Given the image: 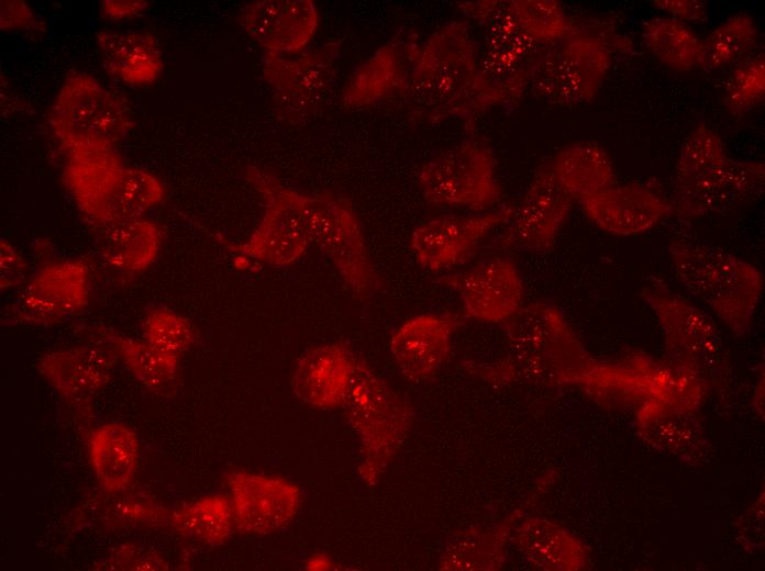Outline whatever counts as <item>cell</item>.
I'll list each match as a JSON object with an SVG mask.
<instances>
[{
  "label": "cell",
  "mask_w": 765,
  "mask_h": 571,
  "mask_svg": "<svg viewBox=\"0 0 765 571\" xmlns=\"http://www.w3.org/2000/svg\"><path fill=\"white\" fill-rule=\"evenodd\" d=\"M479 55L463 20L441 26L421 44L411 40L403 96L430 123L457 117L473 124L488 110L479 82Z\"/></svg>",
  "instance_id": "obj_1"
},
{
  "label": "cell",
  "mask_w": 765,
  "mask_h": 571,
  "mask_svg": "<svg viewBox=\"0 0 765 571\" xmlns=\"http://www.w3.org/2000/svg\"><path fill=\"white\" fill-rule=\"evenodd\" d=\"M508 356L494 365L474 366L496 383L528 379L547 384L580 383L595 363L562 311L544 301L530 302L506 321Z\"/></svg>",
  "instance_id": "obj_2"
},
{
  "label": "cell",
  "mask_w": 765,
  "mask_h": 571,
  "mask_svg": "<svg viewBox=\"0 0 765 571\" xmlns=\"http://www.w3.org/2000/svg\"><path fill=\"white\" fill-rule=\"evenodd\" d=\"M668 253L677 279L689 293L734 333L750 327L764 284L755 266L719 247L681 237L670 240Z\"/></svg>",
  "instance_id": "obj_3"
},
{
  "label": "cell",
  "mask_w": 765,
  "mask_h": 571,
  "mask_svg": "<svg viewBox=\"0 0 765 571\" xmlns=\"http://www.w3.org/2000/svg\"><path fill=\"white\" fill-rule=\"evenodd\" d=\"M63 182L87 225L144 216L165 195L153 173L125 166L114 149L67 155Z\"/></svg>",
  "instance_id": "obj_4"
},
{
  "label": "cell",
  "mask_w": 765,
  "mask_h": 571,
  "mask_svg": "<svg viewBox=\"0 0 765 571\" xmlns=\"http://www.w3.org/2000/svg\"><path fill=\"white\" fill-rule=\"evenodd\" d=\"M48 123L66 155L114 149L135 125L121 97L79 71L64 80L49 108Z\"/></svg>",
  "instance_id": "obj_5"
},
{
  "label": "cell",
  "mask_w": 765,
  "mask_h": 571,
  "mask_svg": "<svg viewBox=\"0 0 765 571\" xmlns=\"http://www.w3.org/2000/svg\"><path fill=\"white\" fill-rule=\"evenodd\" d=\"M342 406L361 438V477L374 484L406 438L412 408L358 358Z\"/></svg>",
  "instance_id": "obj_6"
},
{
  "label": "cell",
  "mask_w": 765,
  "mask_h": 571,
  "mask_svg": "<svg viewBox=\"0 0 765 571\" xmlns=\"http://www.w3.org/2000/svg\"><path fill=\"white\" fill-rule=\"evenodd\" d=\"M610 66L602 42L573 27L563 38L537 49L529 71V87L541 100L574 107L590 102Z\"/></svg>",
  "instance_id": "obj_7"
},
{
  "label": "cell",
  "mask_w": 765,
  "mask_h": 571,
  "mask_svg": "<svg viewBox=\"0 0 765 571\" xmlns=\"http://www.w3.org/2000/svg\"><path fill=\"white\" fill-rule=\"evenodd\" d=\"M299 205L311 240L332 260L356 298L369 300L380 281L353 206L331 193L301 192Z\"/></svg>",
  "instance_id": "obj_8"
},
{
  "label": "cell",
  "mask_w": 765,
  "mask_h": 571,
  "mask_svg": "<svg viewBox=\"0 0 765 571\" xmlns=\"http://www.w3.org/2000/svg\"><path fill=\"white\" fill-rule=\"evenodd\" d=\"M418 184L433 204L480 212L501 195L492 149L483 141L465 139L431 157L418 171Z\"/></svg>",
  "instance_id": "obj_9"
},
{
  "label": "cell",
  "mask_w": 765,
  "mask_h": 571,
  "mask_svg": "<svg viewBox=\"0 0 765 571\" xmlns=\"http://www.w3.org/2000/svg\"><path fill=\"white\" fill-rule=\"evenodd\" d=\"M245 178L260 194L265 213L246 242L225 246L241 257L273 267L293 264L312 242L299 205L300 192L258 166H247Z\"/></svg>",
  "instance_id": "obj_10"
},
{
  "label": "cell",
  "mask_w": 765,
  "mask_h": 571,
  "mask_svg": "<svg viewBox=\"0 0 765 571\" xmlns=\"http://www.w3.org/2000/svg\"><path fill=\"white\" fill-rule=\"evenodd\" d=\"M340 51V42L331 41L295 58L263 53V77L280 121L302 124L324 108L334 85Z\"/></svg>",
  "instance_id": "obj_11"
},
{
  "label": "cell",
  "mask_w": 765,
  "mask_h": 571,
  "mask_svg": "<svg viewBox=\"0 0 765 571\" xmlns=\"http://www.w3.org/2000/svg\"><path fill=\"white\" fill-rule=\"evenodd\" d=\"M90 268L84 259L48 260L7 306L8 326H49L79 315L89 303Z\"/></svg>",
  "instance_id": "obj_12"
},
{
  "label": "cell",
  "mask_w": 765,
  "mask_h": 571,
  "mask_svg": "<svg viewBox=\"0 0 765 571\" xmlns=\"http://www.w3.org/2000/svg\"><path fill=\"white\" fill-rule=\"evenodd\" d=\"M573 200L555 176L551 161L543 164L496 246L539 253L550 250L572 210Z\"/></svg>",
  "instance_id": "obj_13"
},
{
  "label": "cell",
  "mask_w": 765,
  "mask_h": 571,
  "mask_svg": "<svg viewBox=\"0 0 765 571\" xmlns=\"http://www.w3.org/2000/svg\"><path fill=\"white\" fill-rule=\"evenodd\" d=\"M228 484L234 527L245 535L265 536L284 529L302 502L299 486L277 475L232 471Z\"/></svg>",
  "instance_id": "obj_14"
},
{
  "label": "cell",
  "mask_w": 765,
  "mask_h": 571,
  "mask_svg": "<svg viewBox=\"0 0 765 571\" xmlns=\"http://www.w3.org/2000/svg\"><path fill=\"white\" fill-rule=\"evenodd\" d=\"M640 295L655 312L666 334L668 348L691 368L720 360L718 333L711 318L675 293L657 277H650Z\"/></svg>",
  "instance_id": "obj_15"
},
{
  "label": "cell",
  "mask_w": 765,
  "mask_h": 571,
  "mask_svg": "<svg viewBox=\"0 0 765 571\" xmlns=\"http://www.w3.org/2000/svg\"><path fill=\"white\" fill-rule=\"evenodd\" d=\"M514 208L503 206L481 215H444L417 226L410 247L418 264L439 272L464 262L491 229L510 221Z\"/></svg>",
  "instance_id": "obj_16"
},
{
  "label": "cell",
  "mask_w": 765,
  "mask_h": 571,
  "mask_svg": "<svg viewBox=\"0 0 765 571\" xmlns=\"http://www.w3.org/2000/svg\"><path fill=\"white\" fill-rule=\"evenodd\" d=\"M440 282L455 290L468 317L486 323H501L522 306L524 286L513 260L492 257L473 268L445 276Z\"/></svg>",
  "instance_id": "obj_17"
},
{
  "label": "cell",
  "mask_w": 765,
  "mask_h": 571,
  "mask_svg": "<svg viewBox=\"0 0 765 571\" xmlns=\"http://www.w3.org/2000/svg\"><path fill=\"white\" fill-rule=\"evenodd\" d=\"M117 356L89 344L49 351L37 361L48 384L78 413L90 416L96 396L111 381Z\"/></svg>",
  "instance_id": "obj_18"
},
{
  "label": "cell",
  "mask_w": 765,
  "mask_h": 571,
  "mask_svg": "<svg viewBox=\"0 0 765 571\" xmlns=\"http://www.w3.org/2000/svg\"><path fill=\"white\" fill-rule=\"evenodd\" d=\"M237 20L265 51L292 54L315 34L319 12L311 0H257L247 3Z\"/></svg>",
  "instance_id": "obj_19"
},
{
  "label": "cell",
  "mask_w": 765,
  "mask_h": 571,
  "mask_svg": "<svg viewBox=\"0 0 765 571\" xmlns=\"http://www.w3.org/2000/svg\"><path fill=\"white\" fill-rule=\"evenodd\" d=\"M456 323L452 315L425 313L407 320L393 333L390 350L407 379L426 380L442 368Z\"/></svg>",
  "instance_id": "obj_20"
},
{
  "label": "cell",
  "mask_w": 765,
  "mask_h": 571,
  "mask_svg": "<svg viewBox=\"0 0 765 571\" xmlns=\"http://www.w3.org/2000/svg\"><path fill=\"white\" fill-rule=\"evenodd\" d=\"M579 201L596 225L617 235L647 231L672 211L654 190L640 184H612Z\"/></svg>",
  "instance_id": "obj_21"
},
{
  "label": "cell",
  "mask_w": 765,
  "mask_h": 571,
  "mask_svg": "<svg viewBox=\"0 0 765 571\" xmlns=\"http://www.w3.org/2000/svg\"><path fill=\"white\" fill-rule=\"evenodd\" d=\"M356 357L342 344H325L303 352L291 377L295 395L317 408L342 406Z\"/></svg>",
  "instance_id": "obj_22"
},
{
  "label": "cell",
  "mask_w": 765,
  "mask_h": 571,
  "mask_svg": "<svg viewBox=\"0 0 765 571\" xmlns=\"http://www.w3.org/2000/svg\"><path fill=\"white\" fill-rule=\"evenodd\" d=\"M93 245L103 261L124 275H138L157 259L160 225L144 216L89 224Z\"/></svg>",
  "instance_id": "obj_23"
},
{
  "label": "cell",
  "mask_w": 765,
  "mask_h": 571,
  "mask_svg": "<svg viewBox=\"0 0 765 571\" xmlns=\"http://www.w3.org/2000/svg\"><path fill=\"white\" fill-rule=\"evenodd\" d=\"M411 38H392L361 64L342 91L348 108H366L403 96L409 77Z\"/></svg>",
  "instance_id": "obj_24"
},
{
  "label": "cell",
  "mask_w": 765,
  "mask_h": 571,
  "mask_svg": "<svg viewBox=\"0 0 765 571\" xmlns=\"http://www.w3.org/2000/svg\"><path fill=\"white\" fill-rule=\"evenodd\" d=\"M78 332L90 344L113 352L149 392L166 395L174 389L180 359L157 351L145 340L131 338L103 325H84Z\"/></svg>",
  "instance_id": "obj_25"
},
{
  "label": "cell",
  "mask_w": 765,
  "mask_h": 571,
  "mask_svg": "<svg viewBox=\"0 0 765 571\" xmlns=\"http://www.w3.org/2000/svg\"><path fill=\"white\" fill-rule=\"evenodd\" d=\"M96 38L103 68L120 81L143 87L162 75L163 54L153 34L99 31Z\"/></svg>",
  "instance_id": "obj_26"
},
{
  "label": "cell",
  "mask_w": 765,
  "mask_h": 571,
  "mask_svg": "<svg viewBox=\"0 0 765 571\" xmlns=\"http://www.w3.org/2000/svg\"><path fill=\"white\" fill-rule=\"evenodd\" d=\"M89 460L98 484L109 493L126 489L137 469L140 445L136 434L123 423H107L92 430Z\"/></svg>",
  "instance_id": "obj_27"
},
{
  "label": "cell",
  "mask_w": 765,
  "mask_h": 571,
  "mask_svg": "<svg viewBox=\"0 0 765 571\" xmlns=\"http://www.w3.org/2000/svg\"><path fill=\"white\" fill-rule=\"evenodd\" d=\"M551 165L558 181L574 198L587 197L614 183L610 156L591 141L565 146Z\"/></svg>",
  "instance_id": "obj_28"
},
{
  "label": "cell",
  "mask_w": 765,
  "mask_h": 571,
  "mask_svg": "<svg viewBox=\"0 0 765 571\" xmlns=\"http://www.w3.org/2000/svg\"><path fill=\"white\" fill-rule=\"evenodd\" d=\"M164 525L186 538L219 547L228 541L234 526L230 499L211 494L178 508L166 510Z\"/></svg>",
  "instance_id": "obj_29"
},
{
  "label": "cell",
  "mask_w": 765,
  "mask_h": 571,
  "mask_svg": "<svg viewBox=\"0 0 765 571\" xmlns=\"http://www.w3.org/2000/svg\"><path fill=\"white\" fill-rule=\"evenodd\" d=\"M728 159L718 133L699 124L681 146L676 166V193L711 182L722 172Z\"/></svg>",
  "instance_id": "obj_30"
},
{
  "label": "cell",
  "mask_w": 765,
  "mask_h": 571,
  "mask_svg": "<svg viewBox=\"0 0 765 571\" xmlns=\"http://www.w3.org/2000/svg\"><path fill=\"white\" fill-rule=\"evenodd\" d=\"M643 38L656 58L672 69L688 70L699 64L701 42L678 20L656 18L647 21Z\"/></svg>",
  "instance_id": "obj_31"
},
{
  "label": "cell",
  "mask_w": 765,
  "mask_h": 571,
  "mask_svg": "<svg viewBox=\"0 0 765 571\" xmlns=\"http://www.w3.org/2000/svg\"><path fill=\"white\" fill-rule=\"evenodd\" d=\"M757 36L755 20L747 14H736L701 42L698 66L706 70L719 68L744 54Z\"/></svg>",
  "instance_id": "obj_32"
},
{
  "label": "cell",
  "mask_w": 765,
  "mask_h": 571,
  "mask_svg": "<svg viewBox=\"0 0 765 571\" xmlns=\"http://www.w3.org/2000/svg\"><path fill=\"white\" fill-rule=\"evenodd\" d=\"M508 4L522 29L537 44L558 41L574 27L558 1L511 0Z\"/></svg>",
  "instance_id": "obj_33"
},
{
  "label": "cell",
  "mask_w": 765,
  "mask_h": 571,
  "mask_svg": "<svg viewBox=\"0 0 765 571\" xmlns=\"http://www.w3.org/2000/svg\"><path fill=\"white\" fill-rule=\"evenodd\" d=\"M144 340L157 351L180 359L195 339V329L185 316L163 307H154L143 322Z\"/></svg>",
  "instance_id": "obj_34"
},
{
  "label": "cell",
  "mask_w": 765,
  "mask_h": 571,
  "mask_svg": "<svg viewBox=\"0 0 765 571\" xmlns=\"http://www.w3.org/2000/svg\"><path fill=\"white\" fill-rule=\"evenodd\" d=\"M501 531H466L445 549V569L488 570L501 559Z\"/></svg>",
  "instance_id": "obj_35"
},
{
  "label": "cell",
  "mask_w": 765,
  "mask_h": 571,
  "mask_svg": "<svg viewBox=\"0 0 765 571\" xmlns=\"http://www.w3.org/2000/svg\"><path fill=\"white\" fill-rule=\"evenodd\" d=\"M765 93V63L758 56L742 64L730 76L724 104L731 114H742L756 105Z\"/></svg>",
  "instance_id": "obj_36"
},
{
  "label": "cell",
  "mask_w": 765,
  "mask_h": 571,
  "mask_svg": "<svg viewBox=\"0 0 765 571\" xmlns=\"http://www.w3.org/2000/svg\"><path fill=\"white\" fill-rule=\"evenodd\" d=\"M99 570H167L165 558L154 549L126 542L114 549L96 567Z\"/></svg>",
  "instance_id": "obj_37"
},
{
  "label": "cell",
  "mask_w": 765,
  "mask_h": 571,
  "mask_svg": "<svg viewBox=\"0 0 765 571\" xmlns=\"http://www.w3.org/2000/svg\"><path fill=\"white\" fill-rule=\"evenodd\" d=\"M0 29L4 31L27 30L44 32L45 25L26 2L21 0H1Z\"/></svg>",
  "instance_id": "obj_38"
},
{
  "label": "cell",
  "mask_w": 765,
  "mask_h": 571,
  "mask_svg": "<svg viewBox=\"0 0 765 571\" xmlns=\"http://www.w3.org/2000/svg\"><path fill=\"white\" fill-rule=\"evenodd\" d=\"M1 290L18 287L26 278L27 264L22 254L7 239L0 242Z\"/></svg>",
  "instance_id": "obj_39"
},
{
  "label": "cell",
  "mask_w": 765,
  "mask_h": 571,
  "mask_svg": "<svg viewBox=\"0 0 765 571\" xmlns=\"http://www.w3.org/2000/svg\"><path fill=\"white\" fill-rule=\"evenodd\" d=\"M653 5L688 20H703L707 14L706 3L699 0H655Z\"/></svg>",
  "instance_id": "obj_40"
},
{
  "label": "cell",
  "mask_w": 765,
  "mask_h": 571,
  "mask_svg": "<svg viewBox=\"0 0 765 571\" xmlns=\"http://www.w3.org/2000/svg\"><path fill=\"white\" fill-rule=\"evenodd\" d=\"M148 1L144 0H104L101 2V15L110 20H122L135 16L147 9Z\"/></svg>",
  "instance_id": "obj_41"
},
{
  "label": "cell",
  "mask_w": 765,
  "mask_h": 571,
  "mask_svg": "<svg viewBox=\"0 0 765 571\" xmlns=\"http://www.w3.org/2000/svg\"><path fill=\"white\" fill-rule=\"evenodd\" d=\"M502 1L489 0V1H468L458 2L457 9L467 18L477 21L479 23L486 24L489 19L498 11Z\"/></svg>",
  "instance_id": "obj_42"
},
{
  "label": "cell",
  "mask_w": 765,
  "mask_h": 571,
  "mask_svg": "<svg viewBox=\"0 0 765 571\" xmlns=\"http://www.w3.org/2000/svg\"><path fill=\"white\" fill-rule=\"evenodd\" d=\"M333 562L324 555L317 553L309 558L306 568L309 570H330L333 569Z\"/></svg>",
  "instance_id": "obj_43"
}]
</instances>
